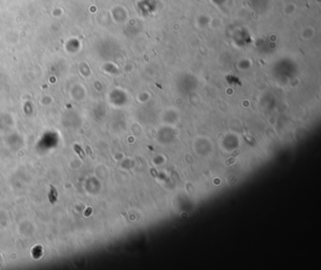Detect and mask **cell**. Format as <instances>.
<instances>
[{
	"mask_svg": "<svg viewBox=\"0 0 321 270\" xmlns=\"http://www.w3.org/2000/svg\"><path fill=\"white\" fill-rule=\"evenodd\" d=\"M51 188V191L49 192V195H48V198H49V201L51 204H54L56 203L57 201V197H58V192H57L56 188L53 187V186H50Z\"/></svg>",
	"mask_w": 321,
	"mask_h": 270,
	"instance_id": "cell-1",
	"label": "cell"
},
{
	"mask_svg": "<svg viewBox=\"0 0 321 270\" xmlns=\"http://www.w3.org/2000/svg\"><path fill=\"white\" fill-rule=\"evenodd\" d=\"M75 150L76 151V153L79 155V157L81 158V159H84V158H85V152L82 150V148L80 147L78 145H75Z\"/></svg>",
	"mask_w": 321,
	"mask_h": 270,
	"instance_id": "cell-2",
	"label": "cell"
}]
</instances>
